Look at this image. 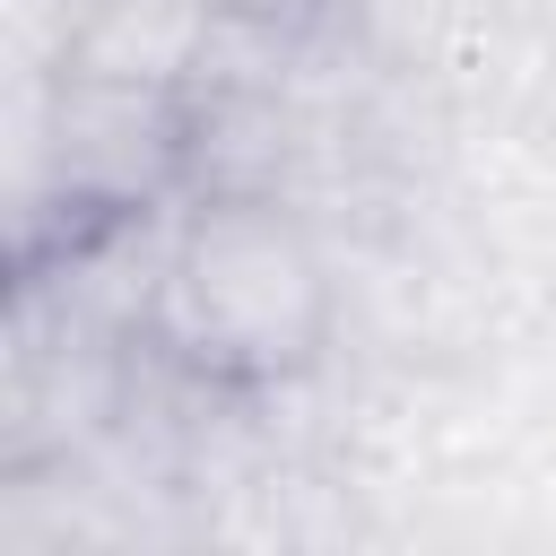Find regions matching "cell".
Segmentation results:
<instances>
[{"label":"cell","instance_id":"cell-1","mask_svg":"<svg viewBox=\"0 0 556 556\" xmlns=\"http://www.w3.org/2000/svg\"><path fill=\"white\" fill-rule=\"evenodd\" d=\"M148 330L208 382L304 374L330 330V278L278 191H208L174 217Z\"/></svg>","mask_w":556,"mask_h":556},{"label":"cell","instance_id":"cell-2","mask_svg":"<svg viewBox=\"0 0 556 556\" xmlns=\"http://www.w3.org/2000/svg\"><path fill=\"white\" fill-rule=\"evenodd\" d=\"M208 9L217 0H87V17H70L61 70L130 78V87H191Z\"/></svg>","mask_w":556,"mask_h":556}]
</instances>
